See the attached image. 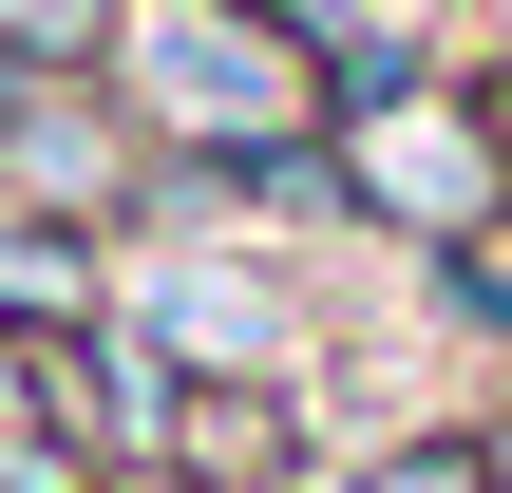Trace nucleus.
<instances>
[{
  "mask_svg": "<svg viewBox=\"0 0 512 493\" xmlns=\"http://www.w3.org/2000/svg\"><path fill=\"white\" fill-rule=\"evenodd\" d=\"M342 493H494V456H475V437H399L380 475H342Z\"/></svg>",
  "mask_w": 512,
  "mask_h": 493,
  "instance_id": "39448f33",
  "label": "nucleus"
},
{
  "mask_svg": "<svg viewBox=\"0 0 512 493\" xmlns=\"http://www.w3.org/2000/svg\"><path fill=\"white\" fill-rule=\"evenodd\" d=\"M0 171L76 228V209H114V114H95L76 76H38V95H19V133H0Z\"/></svg>",
  "mask_w": 512,
  "mask_h": 493,
  "instance_id": "f03ea898",
  "label": "nucleus"
},
{
  "mask_svg": "<svg viewBox=\"0 0 512 493\" xmlns=\"http://www.w3.org/2000/svg\"><path fill=\"white\" fill-rule=\"evenodd\" d=\"M361 190H380V209H418V228H475V209H494V152H475L456 114H380Z\"/></svg>",
  "mask_w": 512,
  "mask_h": 493,
  "instance_id": "7ed1b4c3",
  "label": "nucleus"
},
{
  "mask_svg": "<svg viewBox=\"0 0 512 493\" xmlns=\"http://www.w3.org/2000/svg\"><path fill=\"white\" fill-rule=\"evenodd\" d=\"M114 76H133V114H152L171 152H266V133L304 114V57H285L266 0H152V19L114 38Z\"/></svg>",
  "mask_w": 512,
  "mask_h": 493,
  "instance_id": "f257e3e1",
  "label": "nucleus"
},
{
  "mask_svg": "<svg viewBox=\"0 0 512 493\" xmlns=\"http://www.w3.org/2000/svg\"><path fill=\"white\" fill-rule=\"evenodd\" d=\"M0 323H95V266H76V228L38 209V228H0Z\"/></svg>",
  "mask_w": 512,
  "mask_h": 493,
  "instance_id": "20e7f679",
  "label": "nucleus"
}]
</instances>
